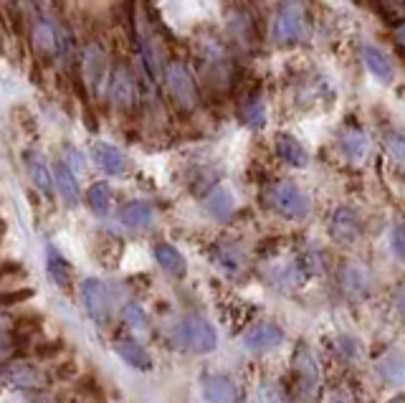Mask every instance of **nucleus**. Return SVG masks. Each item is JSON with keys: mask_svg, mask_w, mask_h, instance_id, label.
<instances>
[{"mask_svg": "<svg viewBox=\"0 0 405 403\" xmlns=\"http://www.w3.org/2000/svg\"><path fill=\"white\" fill-rule=\"evenodd\" d=\"M316 388H319V368L306 345H299L294 353V388L291 396L299 403H314Z\"/></svg>", "mask_w": 405, "mask_h": 403, "instance_id": "1", "label": "nucleus"}, {"mask_svg": "<svg viewBox=\"0 0 405 403\" xmlns=\"http://www.w3.org/2000/svg\"><path fill=\"white\" fill-rule=\"evenodd\" d=\"M172 342L178 347H185V350H193V353H211L218 337L208 319L190 317L172 330Z\"/></svg>", "mask_w": 405, "mask_h": 403, "instance_id": "2", "label": "nucleus"}, {"mask_svg": "<svg viewBox=\"0 0 405 403\" xmlns=\"http://www.w3.org/2000/svg\"><path fill=\"white\" fill-rule=\"evenodd\" d=\"M306 31V18L301 6L296 3H286V6L279 11L276 21H274V39L281 46H294L304 39Z\"/></svg>", "mask_w": 405, "mask_h": 403, "instance_id": "3", "label": "nucleus"}, {"mask_svg": "<svg viewBox=\"0 0 405 403\" xmlns=\"http://www.w3.org/2000/svg\"><path fill=\"white\" fill-rule=\"evenodd\" d=\"M269 201L286 219H301L309 213V198L294 183H276L269 191Z\"/></svg>", "mask_w": 405, "mask_h": 403, "instance_id": "4", "label": "nucleus"}, {"mask_svg": "<svg viewBox=\"0 0 405 403\" xmlns=\"http://www.w3.org/2000/svg\"><path fill=\"white\" fill-rule=\"evenodd\" d=\"M81 302L84 307H86V312H89L96 322H104V319L109 317L111 297H109V289H106L99 279L81 282Z\"/></svg>", "mask_w": 405, "mask_h": 403, "instance_id": "5", "label": "nucleus"}, {"mask_svg": "<svg viewBox=\"0 0 405 403\" xmlns=\"http://www.w3.org/2000/svg\"><path fill=\"white\" fill-rule=\"evenodd\" d=\"M0 386L41 388L44 386V373L31 363H8L0 368Z\"/></svg>", "mask_w": 405, "mask_h": 403, "instance_id": "6", "label": "nucleus"}, {"mask_svg": "<svg viewBox=\"0 0 405 403\" xmlns=\"http://www.w3.org/2000/svg\"><path fill=\"white\" fill-rule=\"evenodd\" d=\"M167 89H170V94L175 96L180 104L188 106V109H193V106L198 104V89H195V81L183 64L170 66V71H167Z\"/></svg>", "mask_w": 405, "mask_h": 403, "instance_id": "7", "label": "nucleus"}, {"mask_svg": "<svg viewBox=\"0 0 405 403\" xmlns=\"http://www.w3.org/2000/svg\"><path fill=\"white\" fill-rule=\"evenodd\" d=\"M362 224H360V216H357L352 208L342 206L332 213V219H329V234H332L334 241L339 244H352V241L360 236Z\"/></svg>", "mask_w": 405, "mask_h": 403, "instance_id": "8", "label": "nucleus"}, {"mask_svg": "<svg viewBox=\"0 0 405 403\" xmlns=\"http://www.w3.org/2000/svg\"><path fill=\"white\" fill-rule=\"evenodd\" d=\"M284 340V332L279 330L276 325L271 322H264V325H256L254 330L246 335V347H249L251 353H269L274 350L276 345H281Z\"/></svg>", "mask_w": 405, "mask_h": 403, "instance_id": "9", "label": "nucleus"}, {"mask_svg": "<svg viewBox=\"0 0 405 403\" xmlns=\"http://www.w3.org/2000/svg\"><path fill=\"white\" fill-rule=\"evenodd\" d=\"M203 396L208 403H236V388L226 375H206Z\"/></svg>", "mask_w": 405, "mask_h": 403, "instance_id": "10", "label": "nucleus"}, {"mask_svg": "<svg viewBox=\"0 0 405 403\" xmlns=\"http://www.w3.org/2000/svg\"><path fill=\"white\" fill-rule=\"evenodd\" d=\"M362 59H365L367 71H370L372 76L378 79V81H383V84L393 81V76H395L393 64H390V59L385 56V54L378 49V46H370V44H367L365 49H362Z\"/></svg>", "mask_w": 405, "mask_h": 403, "instance_id": "11", "label": "nucleus"}, {"mask_svg": "<svg viewBox=\"0 0 405 403\" xmlns=\"http://www.w3.org/2000/svg\"><path fill=\"white\" fill-rule=\"evenodd\" d=\"M276 152L281 157L284 163H289L291 168H304L309 163V157H306V150L301 147V142L291 134H279L276 137Z\"/></svg>", "mask_w": 405, "mask_h": 403, "instance_id": "12", "label": "nucleus"}, {"mask_svg": "<svg viewBox=\"0 0 405 403\" xmlns=\"http://www.w3.org/2000/svg\"><path fill=\"white\" fill-rule=\"evenodd\" d=\"M94 160H96V165L109 175H122L124 168H127V160H124L122 152H119L114 145H106V142L94 145Z\"/></svg>", "mask_w": 405, "mask_h": 403, "instance_id": "13", "label": "nucleus"}, {"mask_svg": "<svg viewBox=\"0 0 405 403\" xmlns=\"http://www.w3.org/2000/svg\"><path fill=\"white\" fill-rule=\"evenodd\" d=\"M206 208L213 219L228 221L231 213H234V193L228 191V188H223V185H218V188H213L206 196Z\"/></svg>", "mask_w": 405, "mask_h": 403, "instance_id": "14", "label": "nucleus"}, {"mask_svg": "<svg viewBox=\"0 0 405 403\" xmlns=\"http://www.w3.org/2000/svg\"><path fill=\"white\" fill-rule=\"evenodd\" d=\"M119 219H122L124 226L129 229H147L152 224V208L142 201H134V203H127L119 213Z\"/></svg>", "mask_w": 405, "mask_h": 403, "instance_id": "15", "label": "nucleus"}, {"mask_svg": "<svg viewBox=\"0 0 405 403\" xmlns=\"http://www.w3.org/2000/svg\"><path fill=\"white\" fill-rule=\"evenodd\" d=\"M155 259L167 274H175V277L185 274V259L172 244H160V247L155 249Z\"/></svg>", "mask_w": 405, "mask_h": 403, "instance_id": "16", "label": "nucleus"}, {"mask_svg": "<svg viewBox=\"0 0 405 403\" xmlns=\"http://www.w3.org/2000/svg\"><path fill=\"white\" fill-rule=\"evenodd\" d=\"M114 350H117L119 358H122L124 363L132 365V368H137V370H150V365H152L150 355L144 353V350L137 345V342H132V340H119L117 345H114Z\"/></svg>", "mask_w": 405, "mask_h": 403, "instance_id": "17", "label": "nucleus"}, {"mask_svg": "<svg viewBox=\"0 0 405 403\" xmlns=\"http://www.w3.org/2000/svg\"><path fill=\"white\" fill-rule=\"evenodd\" d=\"M46 264H49L51 279H54L59 287H64V289H66L69 282H71V267L66 264V259L56 252L54 247H46Z\"/></svg>", "mask_w": 405, "mask_h": 403, "instance_id": "18", "label": "nucleus"}, {"mask_svg": "<svg viewBox=\"0 0 405 403\" xmlns=\"http://www.w3.org/2000/svg\"><path fill=\"white\" fill-rule=\"evenodd\" d=\"M56 185H59V193H61V198L69 206H74V203L79 201V185H76V178H74L71 168H69V163L56 165Z\"/></svg>", "mask_w": 405, "mask_h": 403, "instance_id": "19", "label": "nucleus"}, {"mask_svg": "<svg viewBox=\"0 0 405 403\" xmlns=\"http://www.w3.org/2000/svg\"><path fill=\"white\" fill-rule=\"evenodd\" d=\"M241 122L254 129L266 124V104H264L261 96H251V99L244 101V106H241Z\"/></svg>", "mask_w": 405, "mask_h": 403, "instance_id": "20", "label": "nucleus"}, {"mask_svg": "<svg viewBox=\"0 0 405 403\" xmlns=\"http://www.w3.org/2000/svg\"><path fill=\"white\" fill-rule=\"evenodd\" d=\"M339 142H342L344 155L350 157V160H362V157L367 155V147H370L367 145V137L360 129H344Z\"/></svg>", "mask_w": 405, "mask_h": 403, "instance_id": "21", "label": "nucleus"}, {"mask_svg": "<svg viewBox=\"0 0 405 403\" xmlns=\"http://www.w3.org/2000/svg\"><path fill=\"white\" fill-rule=\"evenodd\" d=\"M378 370H380V375H383L385 381L403 383L405 381V358H403V353H398V350L388 353L383 360H380Z\"/></svg>", "mask_w": 405, "mask_h": 403, "instance_id": "22", "label": "nucleus"}, {"mask_svg": "<svg viewBox=\"0 0 405 403\" xmlns=\"http://www.w3.org/2000/svg\"><path fill=\"white\" fill-rule=\"evenodd\" d=\"M342 287H344V292H350V294H362V292L367 289V272L362 267H357V264L344 267Z\"/></svg>", "mask_w": 405, "mask_h": 403, "instance_id": "23", "label": "nucleus"}, {"mask_svg": "<svg viewBox=\"0 0 405 403\" xmlns=\"http://www.w3.org/2000/svg\"><path fill=\"white\" fill-rule=\"evenodd\" d=\"M86 201H89L91 211L99 213V216H106L111 206V193H109V185L106 183H94L86 193Z\"/></svg>", "mask_w": 405, "mask_h": 403, "instance_id": "24", "label": "nucleus"}, {"mask_svg": "<svg viewBox=\"0 0 405 403\" xmlns=\"http://www.w3.org/2000/svg\"><path fill=\"white\" fill-rule=\"evenodd\" d=\"M28 168H31V175H34V183L39 185L44 193H51V175L49 168L41 157H28Z\"/></svg>", "mask_w": 405, "mask_h": 403, "instance_id": "25", "label": "nucleus"}, {"mask_svg": "<svg viewBox=\"0 0 405 403\" xmlns=\"http://www.w3.org/2000/svg\"><path fill=\"white\" fill-rule=\"evenodd\" d=\"M259 401L261 403H291L286 393L271 381H264L261 386H259Z\"/></svg>", "mask_w": 405, "mask_h": 403, "instance_id": "26", "label": "nucleus"}, {"mask_svg": "<svg viewBox=\"0 0 405 403\" xmlns=\"http://www.w3.org/2000/svg\"><path fill=\"white\" fill-rule=\"evenodd\" d=\"M218 262H221V267H223V272H228V274H236L241 269V254L236 252L234 247H223V249H218Z\"/></svg>", "mask_w": 405, "mask_h": 403, "instance_id": "27", "label": "nucleus"}, {"mask_svg": "<svg viewBox=\"0 0 405 403\" xmlns=\"http://www.w3.org/2000/svg\"><path fill=\"white\" fill-rule=\"evenodd\" d=\"M124 322L137 332L147 330V317H144V312L137 307V304H127V307H124Z\"/></svg>", "mask_w": 405, "mask_h": 403, "instance_id": "28", "label": "nucleus"}, {"mask_svg": "<svg viewBox=\"0 0 405 403\" xmlns=\"http://www.w3.org/2000/svg\"><path fill=\"white\" fill-rule=\"evenodd\" d=\"M385 147H388V152L395 157V160H405V137L398 132H390L388 137H385Z\"/></svg>", "mask_w": 405, "mask_h": 403, "instance_id": "29", "label": "nucleus"}, {"mask_svg": "<svg viewBox=\"0 0 405 403\" xmlns=\"http://www.w3.org/2000/svg\"><path fill=\"white\" fill-rule=\"evenodd\" d=\"M34 292L31 289H21V292H6V294H0V307H11V304H18V302H26Z\"/></svg>", "mask_w": 405, "mask_h": 403, "instance_id": "30", "label": "nucleus"}, {"mask_svg": "<svg viewBox=\"0 0 405 403\" xmlns=\"http://www.w3.org/2000/svg\"><path fill=\"white\" fill-rule=\"evenodd\" d=\"M393 249L400 259L405 262V226H395L393 231Z\"/></svg>", "mask_w": 405, "mask_h": 403, "instance_id": "31", "label": "nucleus"}, {"mask_svg": "<svg viewBox=\"0 0 405 403\" xmlns=\"http://www.w3.org/2000/svg\"><path fill=\"white\" fill-rule=\"evenodd\" d=\"M8 332H13V322L6 317V314H0V337H6Z\"/></svg>", "mask_w": 405, "mask_h": 403, "instance_id": "32", "label": "nucleus"}, {"mask_svg": "<svg viewBox=\"0 0 405 403\" xmlns=\"http://www.w3.org/2000/svg\"><path fill=\"white\" fill-rule=\"evenodd\" d=\"M398 39H400V41H403V44H405V29H403V31H398Z\"/></svg>", "mask_w": 405, "mask_h": 403, "instance_id": "33", "label": "nucleus"}, {"mask_svg": "<svg viewBox=\"0 0 405 403\" xmlns=\"http://www.w3.org/2000/svg\"><path fill=\"white\" fill-rule=\"evenodd\" d=\"M390 403H405V396H398L395 401H390Z\"/></svg>", "mask_w": 405, "mask_h": 403, "instance_id": "34", "label": "nucleus"}]
</instances>
